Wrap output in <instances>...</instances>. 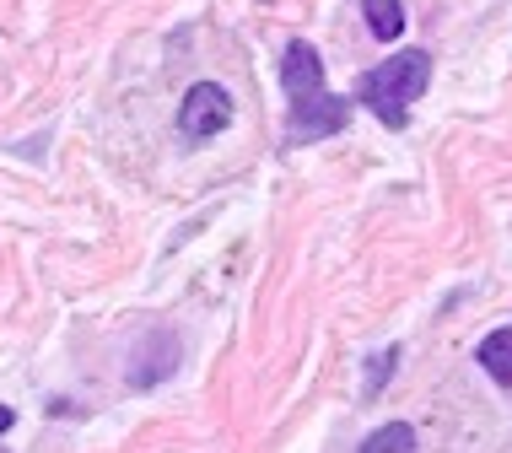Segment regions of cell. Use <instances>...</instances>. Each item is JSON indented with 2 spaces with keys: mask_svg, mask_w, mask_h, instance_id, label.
<instances>
[{
  "mask_svg": "<svg viewBox=\"0 0 512 453\" xmlns=\"http://www.w3.org/2000/svg\"><path fill=\"white\" fill-rule=\"evenodd\" d=\"M281 87H286V146H308L351 125V103L329 92L324 60L308 38H292L281 54Z\"/></svg>",
  "mask_w": 512,
  "mask_h": 453,
  "instance_id": "cell-1",
  "label": "cell"
},
{
  "mask_svg": "<svg viewBox=\"0 0 512 453\" xmlns=\"http://www.w3.org/2000/svg\"><path fill=\"white\" fill-rule=\"evenodd\" d=\"M426 87H432V54L426 49H399L383 65H372V71L356 76V98H362V108H372L389 130H405L410 103L421 98Z\"/></svg>",
  "mask_w": 512,
  "mask_h": 453,
  "instance_id": "cell-2",
  "label": "cell"
},
{
  "mask_svg": "<svg viewBox=\"0 0 512 453\" xmlns=\"http://www.w3.org/2000/svg\"><path fill=\"white\" fill-rule=\"evenodd\" d=\"M232 125V98L216 87V81H195L178 103V135L184 141H211Z\"/></svg>",
  "mask_w": 512,
  "mask_h": 453,
  "instance_id": "cell-3",
  "label": "cell"
},
{
  "mask_svg": "<svg viewBox=\"0 0 512 453\" xmlns=\"http://www.w3.org/2000/svg\"><path fill=\"white\" fill-rule=\"evenodd\" d=\"M480 367L502 383V389H512V329H491L486 340H480Z\"/></svg>",
  "mask_w": 512,
  "mask_h": 453,
  "instance_id": "cell-4",
  "label": "cell"
},
{
  "mask_svg": "<svg viewBox=\"0 0 512 453\" xmlns=\"http://www.w3.org/2000/svg\"><path fill=\"white\" fill-rule=\"evenodd\" d=\"M362 17L372 38H399L405 33V0H362Z\"/></svg>",
  "mask_w": 512,
  "mask_h": 453,
  "instance_id": "cell-5",
  "label": "cell"
},
{
  "mask_svg": "<svg viewBox=\"0 0 512 453\" xmlns=\"http://www.w3.org/2000/svg\"><path fill=\"white\" fill-rule=\"evenodd\" d=\"M362 453H415V432L405 427V421H389V427H378L367 437Z\"/></svg>",
  "mask_w": 512,
  "mask_h": 453,
  "instance_id": "cell-6",
  "label": "cell"
},
{
  "mask_svg": "<svg viewBox=\"0 0 512 453\" xmlns=\"http://www.w3.org/2000/svg\"><path fill=\"white\" fill-rule=\"evenodd\" d=\"M394 362H399V346H383L378 356L367 362V383H362V400H378V389L394 378Z\"/></svg>",
  "mask_w": 512,
  "mask_h": 453,
  "instance_id": "cell-7",
  "label": "cell"
},
{
  "mask_svg": "<svg viewBox=\"0 0 512 453\" xmlns=\"http://www.w3.org/2000/svg\"><path fill=\"white\" fill-rule=\"evenodd\" d=\"M11 427H17V410H6V405H0V437H6Z\"/></svg>",
  "mask_w": 512,
  "mask_h": 453,
  "instance_id": "cell-8",
  "label": "cell"
}]
</instances>
